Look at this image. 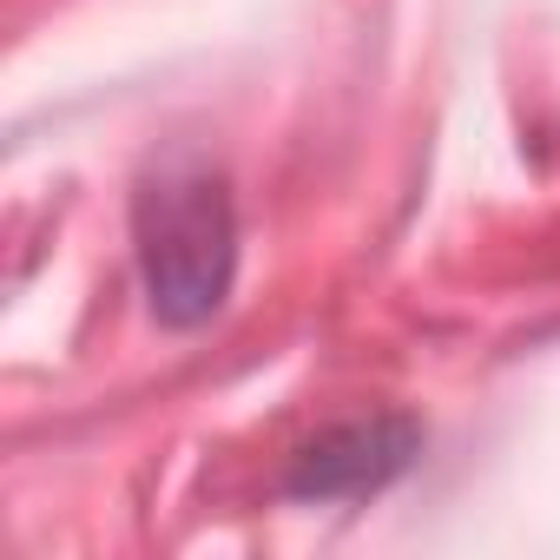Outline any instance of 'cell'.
<instances>
[{
    "label": "cell",
    "instance_id": "obj_2",
    "mask_svg": "<svg viewBox=\"0 0 560 560\" xmlns=\"http://www.w3.org/2000/svg\"><path fill=\"white\" fill-rule=\"evenodd\" d=\"M429 429L402 409H383V416H350V422H330L317 429L291 468H284V494L291 501H370L383 488H396L416 455H422Z\"/></svg>",
    "mask_w": 560,
    "mask_h": 560
},
{
    "label": "cell",
    "instance_id": "obj_1",
    "mask_svg": "<svg viewBox=\"0 0 560 560\" xmlns=\"http://www.w3.org/2000/svg\"><path fill=\"white\" fill-rule=\"evenodd\" d=\"M132 257L165 330H198L237 284V198L205 159H165L132 191Z\"/></svg>",
    "mask_w": 560,
    "mask_h": 560
}]
</instances>
